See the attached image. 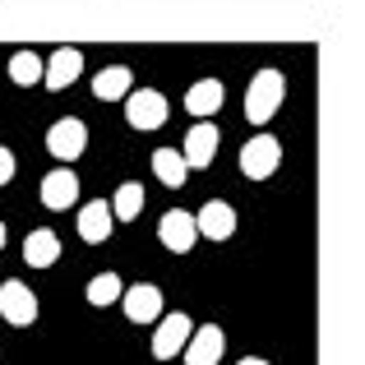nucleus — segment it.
<instances>
[{"mask_svg":"<svg viewBox=\"0 0 365 365\" xmlns=\"http://www.w3.org/2000/svg\"><path fill=\"white\" fill-rule=\"evenodd\" d=\"M0 319L14 324V329H24V324L37 319V296H33V287H24L19 277L0 282Z\"/></svg>","mask_w":365,"mask_h":365,"instance_id":"obj_6","label":"nucleus"},{"mask_svg":"<svg viewBox=\"0 0 365 365\" xmlns=\"http://www.w3.org/2000/svg\"><path fill=\"white\" fill-rule=\"evenodd\" d=\"M14 167H19V158L9 148H0V190L9 185V180H14Z\"/></svg>","mask_w":365,"mask_h":365,"instance_id":"obj_22","label":"nucleus"},{"mask_svg":"<svg viewBox=\"0 0 365 365\" xmlns=\"http://www.w3.org/2000/svg\"><path fill=\"white\" fill-rule=\"evenodd\" d=\"M195 329L199 324L190 319V314H162L158 319V329H153V356L158 361H171V356H180V351L190 347V338H195Z\"/></svg>","mask_w":365,"mask_h":365,"instance_id":"obj_2","label":"nucleus"},{"mask_svg":"<svg viewBox=\"0 0 365 365\" xmlns=\"http://www.w3.org/2000/svg\"><path fill=\"white\" fill-rule=\"evenodd\" d=\"M153 176H158L167 190H180V185L190 180L185 153H180V148H158V153H153Z\"/></svg>","mask_w":365,"mask_h":365,"instance_id":"obj_18","label":"nucleus"},{"mask_svg":"<svg viewBox=\"0 0 365 365\" xmlns=\"http://www.w3.org/2000/svg\"><path fill=\"white\" fill-rule=\"evenodd\" d=\"M217 143H222V134H217V125H213V120H199L195 130L185 134V143H180V153H185L190 171H204L208 162L217 158Z\"/></svg>","mask_w":365,"mask_h":365,"instance_id":"obj_10","label":"nucleus"},{"mask_svg":"<svg viewBox=\"0 0 365 365\" xmlns=\"http://www.w3.org/2000/svg\"><path fill=\"white\" fill-rule=\"evenodd\" d=\"M158 241L171 250V255H190V245L199 241V222L195 213H185V208H171V213H162L158 222Z\"/></svg>","mask_w":365,"mask_h":365,"instance_id":"obj_7","label":"nucleus"},{"mask_svg":"<svg viewBox=\"0 0 365 365\" xmlns=\"http://www.w3.org/2000/svg\"><path fill=\"white\" fill-rule=\"evenodd\" d=\"M83 296H88V305H111V301H120V296H125V282H120L116 273H98Z\"/></svg>","mask_w":365,"mask_h":365,"instance_id":"obj_21","label":"nucleus"},{"mask_svg":"<svg viewBox=\"0 0 365 365\" xmlns=\"http://www.w3.org/2000/svg\"><path fill=\"white\" fill-rule=\"evenodd\" d=\"M282 93H287V79L282 70H259L245 88V120L250 125H268L282 107Z\"/></svg>","mask_w":365,"mask_h":365,"instance_id":"obj_1","label":"nucleus"},{"mask_svg":"<svg viewBox=\"0 0 365 365\" xmlns=\"http://www.w3.org/2000/svg\"><path fill=\"white\" fill-rule=\"evenodd\" d=\"M277 167H282V143H277L273 134H255L241 148V171L250 180H268Z\"/></svg>","mask_w":365,"mask_h":365,"instance_id":"obj_4","label":"nucleus"},{"mask_svg":"<svg viewBox=\"0 0 365 365\" xmlns=\"http://www.w3.org/2000/svg\"><path fill=\"white\" fill-rule=\"evenodd\" d=\"M222 102H227L222 79H199V83H190V93H185V111H190V116H199V120L217 116Z\"/></svg>","mask_w":365,"mask_h":365,"instance_id":"obj_15","label":"nucleus"},{"mask_svg":"<svg viewBox=\"0 0 365 365\" xmlns=\"http://www.w3.org/2000/svg\"><path fill=\"white\" fill-rule=\"evenodd\" d=\"M111 227H116V213H111L107 199H88V204L79 208V241L102 245L111 236Z\"/></svg>","mask_w":365,"mask_h":365,"instance_id":"obj_14","label":"nucleus"},{"mask_svg":"<svg viewBox=\"0 0 365 365\" xmlns=\"http://www.w3.org/2000/svg\"><path fill=\"white\" fill-rule=\"evenodd\" d=\"M120 305H125V319H130V324H143V329L162 319V292H158V287H153V282L125 287Z\"/></svg>","mask_w":365,"mask_h":365,"instance_id":"obj_8","label":"nucleus"},{"mask_svg":"<svg viewBox=\"0 0 365 365\" xmlns=\"http://www.w3.org/2000/svg\"><path fill=\"white\" fill-rule=\"evenodd\" d=\"M79 70H83V51H79V46H56L51 61H46L42 83H46L51 93H61V88H70V83L79 79Z\"/></svg>","mask_w":365,"mask_h":365,"instance_id":"obj_13","label":"nucleus"},{"mask_svg":"<svg viewBox=\"0 0 365 365\" xmlns=\"http://www.w3.org/2000/svg\"><path fill=\"white\" fill-rule=\"evenodd\" d=\"M195 222H199V236H208V241H232L236 236V208L227 199H208L195 213Z\"/></svg>","mask_w":365,"mask_h":365,"instance_id":"obj_11","label":"nucleus"},{"mask_svg":"<svg viewBox=\"0 0 365 365\" xmlns=\"http://www.w3.org/2000/svg\"><path fill=\"white\" fill-rule=\"evenodd\" d=\"M134 93V70L130 65H107V70L93 74V98L102 102H125Z\"/></svg>","mask_w":365,"mask_h":365,"instance_id":"obj_16","label":"nucleus"},{"mask_svg":"<svg viewBox=\"0 0 365 365\" xmlns=\"http://www.w3.org/2000/svg\"><path fill=\"white\" fill-rule=\"evenodd\" d=\"M167 116H171V107L158 88H134L130 98H125V120H130L134 130H162Z\"/></svg>","mask_w":365,"mask_h":365,"instance_id":"obj_3","label":"nucleus"},{"mask_svg":"<svg viewBox=\"0 0 365 365\" xmlns=\"http://www.w3.org/2000/svg\"><path fill=\"white\" fill-rule=\"evenodd\" d=\"M79 204V176H74L70 167H56L42 176V208H51V213H65V208Z\"/></svg>","mask_w":365,"mask_h":365,"instance_id":"obj_9","label":"nucleus"},{"mask_svg":"<svg viewBox=\"0 0 365 365\" xmlns=\"http://www.w3.org/2000/svg\"><path fill=\"white\" fill-rule=\"evenodd\" d=\"M222 351H227V333L217 329V324H199L195 338H190V347L180 351V356H185V365H217Z\"/></svg>","mask_w":365,"mask_h":365,"instance_id":"obj_12","label":"nucleus"},{"mask_svg":"<svg viewBox=\"0 0 365 365\" xmlns=\"http://www.w3.org/2000/svg\"><path fill=\"white\" fill-rule=\"evenodd\" d=\"M111 213H116V222H130V217L143 213V185H139V180H130V185L116 190V199H111Z\"/></svg>","mask_w":365,"mask_h":365,"instance_id":"obj_20","label":"nucleus"},{"mask_svg":"<svg viewBox=\"0 0 365 365\" xmlns=\"http://www.w3.org/2000/svg\"><path fill=\"white\" fill-rule=\"evenodd\" d=\"M56 259H61V236H56L51 227H37V232H28V241H24V264L51 268Z\"/></svg>","mask_w":365,"mask_h":365,"instance_id":"obj_17","label":"nucleus"},{"mask_svg":"<svg viewBox=\"0 0 365 365\" xmlns=\"http://www.w3.org/2000/svg\"><path fill=\"white\" fill-rule=\"evenodd\" d=\"M46 74V61L37 51H14L9 56V79L19 83V88H33V83H42Z\"/></svg>","mask_w":365,"mask_h":365,"instance_id":"obj_19","label":"nucleus"},{"mask_svg":"<svg viewBox=\"0 0 365 365\" xmlns=\"http://www.w3.org/2000/svg\"><path fill=\"white\" fill-rule=\"evenodd\" d=\"M241 365H268V361H264V356H245Z\"/></svg>","mask_w":365,"mask_h":365,"instance_id":"obj_23","label":"nucleus"},{"mask_svg":"<svg viewBox=\"0 0 365 365\" xmlns=\"http://www.w3.org/2000/svg\"><path fill=\"white\" fill-rule=\"evenodd\" d=\"M0 250H5V222H0Z\"/></svg>","mask_w":365,"mask_h":365,"instance_id":"obj_24","label":"nucleus"},{"mask_svg":"<svg viewBox=\"0 0 365 365\" xmlns=\"http://www.w3.org/2000/svg\"><path fill=\"white\" fill-rule=\"evenodd\" d=\"M46 148H51V158H61V162L83 158V148H88V125H83L79 116L56 120L51 130H46Z\"/></svg>","mask_w":365,"mask_h":365,"instance_id":"obj_5","label":"nucleus"}]
</instances>
